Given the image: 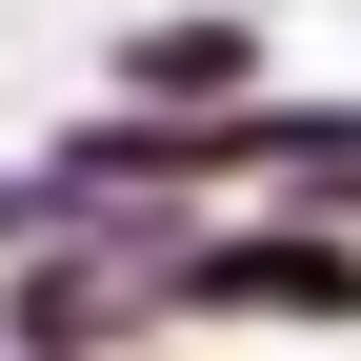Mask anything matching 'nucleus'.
I'll use <instances>...</instances> for the list:
<instances>
[{"label":"nucleus","mask_w":361,"mask_h":361,"mask_svg":"<svg viewBox=\"0 0 361 361\" xmlns=\"http://www.w3.org/2000/svg\"><path fill=\"white\" fill-rule=\"evenodd\" d=\"M0 361H20V341H0Z\"/></svg>","instance_id":"7ed1b4c3"},{"label":"nucleus","mask_w":361,"mask_h":361,"mask_svg":"<svg viewBox=\"0 0 361 361\" xmlns=\"http://www.w3.org/2000/svg\"><path fill=\"white\" fill-rule=\"evenodd\" d=\"M161 322H361V221H322V201L180 221L161 241Z\"/></svg>","instance_id":"f257e3e1"},{"label":"nucleus","mask_w":361,"mask_h":361,"mask_svg":"<svg viewBox=\"0 0 361 361\" xmlns=\"http://www.w3.org/2000/svg\"><path fill=\"white\" fill-rule=\"evenodd\" d=\"M121 101L241 121V101H261V20H141V40H121Z\"/></svg>","instance_id":"f03ea898"}]
</instances>
